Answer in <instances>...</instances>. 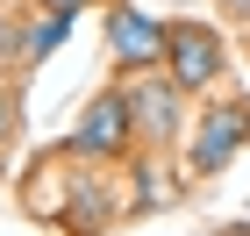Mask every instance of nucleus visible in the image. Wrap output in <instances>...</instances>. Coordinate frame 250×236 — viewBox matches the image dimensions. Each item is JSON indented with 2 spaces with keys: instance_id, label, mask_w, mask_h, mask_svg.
<instances>
[{
  "instance_id": "9",
  "label": "nucleus",
  "mask_w": 250,
  "mask_h": 236,
  "mask_svg": "<svg viewBox=\"0 0 250 236\" xmlns=\"http://www.w3.org/2000/svg\"><path fill=\"white\" fill-rule=\"evenodd\" d=\"M29 7H36V15H79L86 0H29Z\"/></svg>"
},
{
  "instance_id": "11",
  "label": "nucleus",
  "mask_w": 250,
  "mask_h": 236,
  "mask_svg": "<svg viewBox=\"0 0 250 236\" xmlns=\"http://www.w3.org/2000/svg\"><path fill=\"white\" fill-rule=\"evenodd\" d=\"M214 236H250V229H243V222H236V229H214Z\"/></svg>"
},
{
  "instance_id": "7",
  "label": "nucleus",
  "mask_w": 250,
  "mask_h": 236,
  "mask_svg": "<svg viewBox=\"0 0 250 236\" xmlns=\"http://www.w3.org/2000/svg\"><path fill=\"white\" fill-rule=\"evenodd\" d=\"M64 36H72V15H36L29 21V64H43L50 50H64Z\"/></svg>"
},
{
  "instance_id": "1",
  "label": "nucleus",
  "mask_w": 250,
  "mask_h": 236,
  "mask_svg": "<svg viewBox=\"0 0 250 236\" xmlns=\"http://www.w3.org/2000/svg\"><path fill=\"white\" fill-rule=\"evenodd\" d=\"M136 143V115H129V86H100L93 100H86V115H79V129L64 136V157H79V165H122Z\"/></svg>"
},
{
  "instance_id": "2",
  "label": "nucleus",
  "mask_w": 250,
  "mask_h": 236,
  "mask_svg": "<svg viewBox=\"0 0 250 236\" xmlns=\"http://www.w3.org/2000/svg\"><path fill=\"white\" fill-rule=\"evenodd\" d=\"M229 64V43L214 21H165V79L179 93H208Z\"/></svg>"
},
{
  "instance_id": "3",
  "label": "nucleus",
  "mask_w": 250,
  "mask_h": 236,
  "mask_svg": "<svg viewBox=\"0 0 250 236\" xmlns=\"http://www.w3.org/2000/svg\"><path fill=\"white\" fill-rule=\"evenodd\" d=\"M250 143V100H222V107H200L186 136V172L193 179H214L222 165H236V150Z\"/></svg>"
},
{
  "instance_id": "5",
  "label": "nucleus",
  "mask_w": 250,
  "mask_h": 236,
  "mask_svg": "<svg viewBox=\"0 0 250 236\" xmlns=\"http://www.w3.org/2000/svg\"><path fill=\"white\" fill-rule=\"evenodd\" d=\"M129 115H136V143H179L186 129V93H179L165 72H136L129 79Z\"/></svg>"
},
{
  "instance_id": "6",
  "label": "nucleus",
  "mask_w": 250,
  "mask_h": 236,
  "mask_svg": "<svg viewBox=\"0 0 250 236\" xmlns=\"http://www.w3.org/2000/svg\"><path fill=\"white\" fill-rule=\"evenodd\" d=\"M64 186H72V193L50 200L58 229H72V236H107V222L122 215V200L107 193V172H64Z\"/></svg>"
},
{
  "instance_id": "8",
  "label": "nucleus",
  "mask_w": 250,
  "mask_h": 236,
  "mask_svg": "<svg viewBox=\"0 0 250 236\" xmlns=\"http://www.w3.org/2000/svg\"><path fill=\"white\" fill-rule=\"evenodd\" d=\"M15 129H21V93H15V79L0 72V150L15 143Z\"/></svg>"
},
{
  "instance_id": "10",
  "label": "nucleus",
  "mask_w": 250,
  "mask_h": 236,
  "mask_svg": "<svg viewBox=\"0 0 250 236\" xmlns=\"http://www.w3.org/2000/svg\"><path fill=\"white\" fill-rule=\"evenodd\" d=\"M222 15H229V21H250V0H222Z\"/></svg>"
},
{
  "instance_id": "4",
  "label": "nucleus",
  "mask_w": 250,
  "mask_h": 236,
  "mask_svg": "<svg viewBox=\"0 0 250 236\" xmlns=\"http://www.w3.org/2000/svg\"><path fill=\"white\" fill-rule=\"evenodd\" d=\"M107 58H115L122 79H136V72H165V21L143 15L136 0H115V7H107Z\"/></svg>"
}]
</instances>
